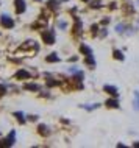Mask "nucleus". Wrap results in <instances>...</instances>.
I'll return each instance as SVG.
<instances>
[{
    "mask_svg": "<svg viewBox=\"0 0 139 148\" xmlns=\"http://www.w3.org/2000/svg\"><path fill=\"white\" fill-rule=\"evenodd\" d=\"M0 21H2V25L5 27V28H11V27L14 25V21H13V19H11V17H8L6 14H3Z\"/></svg>",
    "mask_w": 139,
    "mask_h": 148,
    "instance_id": "obj_1",
    "label": "nucleus"
},
{
    "mask_svg": "<svg viewBox=\"0 0 139 148\" xmlns=\"http://www.w3.org/2000/svg\"><path fill=\"white\" fill-rule=\"evenodd\" d=\"M14 143V131H11V136H8V139L0 142V147H11Z\"/></svg>",
    "mask_w": 139,
    "mask_h": 148,
    "instance_id": "obj_2",
    "label": "nucleus"
},
{
    "mask_svg": "<svg viewBox=\"0 0 139 148\" xmlns=\"http://www.w3.org/2000/svg\"><path fill=\"white\" fill-rule=\"evenodd\" d=\"M14 3H16V13L22 14L25 11V2L23 0H14Z\"/></svg>",
    "mask_w": 139,
    "mask_h": 148,
    "instance_id": "obj_3",
    "label": "nucleus"
},
{
    "mask_svg": "<svg viewBox=\"0 0 139 148\" xmlns=\"http://www.w3.org/2000/svg\"><path fill=\"white\" fill-rule=\"evenodd\" d=\"M42 39H44L45 44H55V34L52 31H47V33L42 34Z\"/></svg>",
    "mask_w": 139,
    "mask_h": 148,
    "instance_id": "obj_4",
    "label": "nucleus"
},
{
    "mask_svg": "<svg viewBox=\"0 0 139 148\" xmlns=\"http://www.w3.org/2000/svg\"><path fill=\"white\" fill-rule=\"evenodd\" d=\"M103 89L108 92V94H111L113 97H117V94H119V92H117V87H114V86H105Z\"/></svg>",
    "mask_w": 139,
    "mask_h": 148,
    "instance_id": "obj_5",
    "label": "nucleus"
},
{
    "mask_svg": "<svg viewBox=\"0 0 139 148\" xmlns=\"http://www.w3.org/2000/svg\"><path fill=\"white\" fill-rule=\"evenodd\" d=\"M16 78H30V73L25 70H19L17 73H16Z\"/></svg>",
    "mask_w": 139,
    "mask_h": 148,
    "instance_id": "obj_6",
    "label": "nucleus"
},
{
    "mask_svg": "<svg viewBox=\"0 0 139 148\" xmlns=\"http://www.w3.org/2000/svg\"><path fill=\"white\" fill-rule=\"evenodd\" d=\"M47 61H49V62H58L59 58L56 56V53H52V55H49V56H47Z\"/></svg>",
    "mask_w": 139,
    "mask_h": 148,
    "instance_id": "obj_7",
    "label": "nucleus"
},
{
    "mask_svg": "<svg viewBox=\"0 0 139 148\" xmlns=\"http://www.w3.org/2000/svg\"><path fill=\"white\" fill-rule=\"evenodd\" d=\"M39 133H41L42 136H47L49 134V128H47L45 125H39Z\"/></svg>",
    "mask_w": 139,
    "mask_h": 148,
    "instance_id": "obj_8",
    "label": "nucleus"
},
{
    "mask_svg": "<svg viewBox=\"0 0 139 148\" xmlns=\"http://www.w3.org/2000/svg\"><path fill=\"white\" fill-rule=\"evenodd\" d=\"M80 50H81L83 53L86 55V56H91V55H92V51H91V49H89V47H86V45H81V49H80Z\"/></svg>",
    "mask_w": 139,
    "mask_h": 148,
    "instance_id": "obj_9",
    "label": "nucleus"
},
{
    "mask_svg": "<svg viewBox=\"0 0 139 148\" xmlns=\"http://www.w3.org/2000/svg\"><path fill=\"white\" fill-rule=\"evenodd\" d=\"M25 89H27V90H38L39 86H38V84H33V83H30V84H25Z\"/></svg>",
    "mask_w": 139,
    "mask_h": 148,
    "instance_id": "obj_10",
    "label": "nucleus"
},
{
    "mask_svg": "<svg viewBox=\"0 0 139 148\" xmlns=\"http://www.w3.org/2000/svg\"><path fill=\"white\" fill-rule=\"evenodd\" d=\"M106 105H108L109 108H119L117 100H108V101H106Z\"/></svg>",
    "mask_w": 139,
    "mask_h": 148,
    "instance_id": "obj_11",
    "label": "nucleus"
},
{
    "mask_svg": "<svg viewBox=\"0 0 139 148\" xmlns=\"http://www.w3.org/2000/svg\"><path fill=\"white\" fill-rule=\"evenodd\" d=\"M14 117H17V120L21 123H25V119H23V114L22 112H14Z\"/></svg>",
    "mask_w": 139,
    "mask_h": 148,
    "instance_id": "obj_12",
    "label": "nucleus"
},
{
    "mask_svg": "<svg viewBox=\"0 0 139 148\" xmlns=\"http://www.w3.org/2000/svg\"><path fill=\"white\" fill-rule=\"evenodd\" d=\"M114 58H116V59H120V61H122V59H124V55H122V51L116 50V51H114Z\"/></svg>",
    "mask_w": 139,
    "mask_h": 148,
    "instance_id": "obj_13",
    "label": "nucleus"
},
{
    "mask_svg": "<svg viewBox=\"0 0 139 148\" xmlns=\"http://www.w3.org/2000/svg\"><path fill=\"white\" fill-rule=\"evenodd\" d=\"M134 108L139 109V94H138V92H136V100H134Z\"/></svg>",
    "mask_w": 139,
    "mask_h": 148,
    "instance_id": "obj_14",
    "label": "nucleus"
},
{
    "mask_svg": "<svg viewBox=\"0 0 139 148\" xmlns=\"http://www.w3.org/2000/svg\"><path fill=\"white\" fill-rule=\"evenodd\" d=\"M102 3L100 2H92V8H100Z\"/></svg>",
    "mask_w": 139,
    "mask_h": 148,
    "instance_id": "obj_15",
    "label": "nucleus"
},
{
    "mask_svg": "<svg viewBox=\"0 0 139 148\" xmlns=\"http://www.w3.org/2000/svg\"><path fill=\"white\" fill-rule=\"evenodd\" d=\"M49 5H50L52 8H56V2H55V0H50V2H49Z\"/></svg>",
    "mask_w": 139,
    "mask_h": 148,
    "instance_id": "obj_16",
    "label": "nucleus"
},
{
    "mask_svg": "<svg viewBox=\"0 0 139 148\" xmlns=\"http://www.w3.org/2000/svg\"><path fill=\"white\" fill-rule=\"evenodd\" d=\"M3 94H5V87L0 86V95H3Z\"/></svg>",
    "mask_w": 139,
    "mask_h": 148,
    "instance_id": "obj_17",
    "label": "nucleus"
},
{
    "mask_svg": "<svg viewBox=\"0 0 139 148\" xmlns=\"http://www.w3.org/2000/svg\"><path fill=\"white\" fill-rule=\"evenodd\" d=\"M85 2H88V0H85Z\"/></svg>",
    "mask_w": 139,
    "mask_h": 148,
    "instance_id": "obj_18",
    "label": "nucleus"
}]
</instances>
